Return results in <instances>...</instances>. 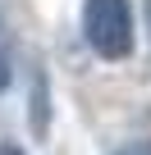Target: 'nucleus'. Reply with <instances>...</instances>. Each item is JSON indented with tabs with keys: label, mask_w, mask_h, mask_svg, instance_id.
Returning <instances> with one entry per match:
<instances>
[{
	"label": "nucleus",
	"mask_w": 151,
	"mask_h": 155,
	"mask_svg": "<svg viewBox=\"0 0 151 155\" xmlns=\"http://www.w3.org/2000/svg\"><path fill=\"white\" fill-rule=\"evenodd\" d=\"M83 32L101 59H124L133 50V9L128 0H87Z\"/></svg>",
	"instance_id": "f257e3e1"
},
{
	"label": "nucleus",
	"mask_w": 151,
	"mask_h": 155,
	"mask_svg": "<svg viewBox=\"0 0 151 155\" xmlns=\"http://www.w3.org/2000/svg\"><path fill=\"white\" fill-rule=\"evenodd\" d=\"M119 155H151L146 146H128V150H119Z\"/></svg>",
	"instance_id": "f03ea898"
},
{
	"label": "nucleus",
	"mask_w": 151,
	"mask_h": 155,
	"mask_svg": "<svg viewBox=\"0 0 151 155\" xmlns=\"http://www.w3.org/2000/svg\"><path fill=\"white\" fill-rule=\"evenodd\" d=\"M146 23H151V0H146Z\"/></svg>",
	"instance_id": "7ed1b4c3"
},
{
	"label": "nucleus",
	"mask_w": 151,
	"mask_h": 155,
	"mask_svg": "<svg viewBox=\"0 0 151 155\" xmlns=\"http://www.w3.org/2000/svg\"><path fill=\"white\" fill-rule=\"evenodd\" d=\"M0 155H19V150H0Z\"/></svg>",
	"instance_id": "20e7f679"
}]
</instances>
